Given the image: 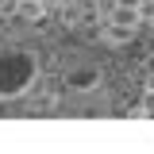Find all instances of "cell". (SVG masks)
Listing matches in <instances>:
<instances>
[{
	"label": "cell",
	"instance_id": "6da1fadb",
	"mask_svg": "<svg viewBox=\"0 0 154 154\" xmlns=\"http://www.w3.org/2000/svg\"><path fill=\"white\" fill-rule=\"evenodd\" d=\"M42 77V54L31 42L8 38L0 46V100H27Z\"/></svg>",
	"mask_w": 154,
	"mask_h": 154
}]
</instances>
